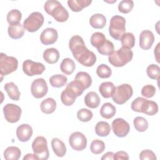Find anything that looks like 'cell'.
<instances>
[{
  "mask_svg": "<svg viewBox=\"0 0 160 160\" xmlns=\"http://www.w3.org/2000/svg\"><path fill=\"white\" fill-rule=\"evenodd\" d=\"M44 9L48 14L58 22H63L69 18V12L58 1H46L44 5Z\"/></svg>",
  "mask_w": 160,
  "mask_h": 160,
  "instance_id": "6da1fadb",
  "label": "cell"
},
{
  "mask_svg": "<svg viewBox=\"0 0 160 160\" xmlns=\"http://www.w3.org/2000/svg\"><path fill=\"white\" fill-rule=\"evenodd\" d=\"M133 57V52L131 49L121 48L113 51L109 55L108 60L111 64L115 67H122L130 62Z\"/></svg>",
  "mask_w": 160,
  "mask_h": 160,
  "instance_id": "7a4b0ae2",
  "label": "cell"
},
{
  "mask_svg": "<svg viewBox=\"0 0 160 160\" xmlns=\"http://www.w3.org/2000/svg\"><path fill=\"white\" fill-rule=\"evenodd\" d=\"M126 19L121 16L115 15L110 20L109 33L116 40H120L121 37L126 33Z\"/></svg>",
  "mask_w": 160,
  "mask_h": 160,
  "instance_id": "3957f363",
  "label": "cell"
},
{
  "mask_svg": "<svg viewBox=\"0 0 160 160\" xmlns=\"http://www.w3.org/2000/svg\"><path fill=\"white\" fill-rule=\"evenodd\" d=\"M133 90L128 84H122L116 87L112 96V100L118 104H123L126 102L132 96Z\"/></svg>",
  "mask_w": 160,
  "mask_h": 160,
  "instance_id": "277c9868",
  "label": "cell"
},
{
  "mask_svg": "<svg viewBox=\"0 0 160 160\" xmlns=\"http://www.w3.org/2000/svg\"><path fill=\"white\" fill-rule=\"evenodd\" d=\"M18 66V59L12 56H8L6 54H0V74L1 76L8 75L15 71Z\"/></svg>",
  "mask_w": 160,
  "mask_h": 160,
  "instance_id": "5b68a950",
  "label": "cell"
},
{
  "mask_svg": "<svg viewBox=\"0 0 160 160\" xmlns=\"http://www.w3.org/2000/svg\"><path fill=\"white\" fill-rule=\"evenodd\" d=\"M32 149L38 159L46 160L49 158V150L46 139L43 136L36 137L32 143Z\"/></svg>",
  "mask_w": 160,
  "mask_h": 160,
  "instance_id": "8992f818",
  "label": "cell"
},
{
  "mask_svg": "<svg viewBox=\"0 0 160 160\" xmlns=\"http://www.w3.org/2000/svg\"><path fill=\"white\" fill-rule=\"evenodd\" d=\"M44 23V16L39 12H33L24 21V28L30 32L37 31Z\"/></svg>",
  "mask_w": 160,
  "mask_h": 160,
  "instance_id": "52a82bcc",
  "label": "cell"
},
{
  "mask_svg": "<svg viewBox=\"0 0 160 160\" xmlns=\"http://www.w3.org/2000/svg\"><path fill=\"white\" fill-rule=\"evenodd\" d=\"M4 116L6 120L10 123L19 121L22 113L21 108L16 104L8 103L3 108Z\"/></svg>",
  "mask_w": 160,
  "mask_h": 160,
  "instance_id": "ba28073f",
  "label": "cell"
},
{
  "mask_svg": "<svg viewBox=\"0 0 160 160\" xmlns=\"http://www.w3.org/2000/svg\"><path fill=\"white\" fill-rule=\"evenodd\" d=\"M45 66L41 62L31 59L25 60L22 63V71L28 76L40 75L45 71Z\"/></svg>",
  "mask_w": 160,
  "mask_h": 160,
  "instance_id": "9c48e42d",
  "label": "cell"
},
{
  "mask_svg": "<svg viewBox=\"0 0 160 160\" xmlns=\"http://www.w3.org/2000/svg\"><path fill=\"white\" fill-rule=\"evenodd\" d=\"M69 143L74 150L82 151L86 148L87 138L81 132H74L69 138Z\"/></svg>",
  "mask_w": 160,
  "mask_h": 160,
  "instance_id": "30bf717a",
  "label": "cell"
},
{
  "mask_svg": "<svg viewBox=\"0 0 160 160\" xmlns=\"http://www.w3.org/2000/svg\"><path fill=\"white\" fill-rule=\"evenodd\" d=\"M48 88L46 81L43 78H38L31 84V91L32 95L37 99L42 98L48 93Z\"/></svg>",
  "mask_w": 160,
  "mask_h": 160,
  "instance_id": "8fae6325",
  "label": "cell"
},
{
  "mask_svg": "<svg viewBox=\"0 0 160 160\" xmlns=\"http://www.w3.org/2000/svg\"><path fill=\"white\" fill-rule=\"evenodd\" d=\"M112 129L116 136L119 138H124L129 133L130 126L124 119L116 118L112 122Z\"/></svg>",
  "mask_w": 160,
  "mask_h": 160,
  "instance_id": "7c38bea8",
  "label": "cell"
},
{
  "mask_svg": "<svg viewBox=\"0 0 160 160\" xmlns=\"http://www.w3.org/2000/svg\"><path fill=\"white\" fill-rule=\"evenodd\" d=\"M74 58L80 64L86 67H91L96 62V54L87 48Z\"/></svg>",
  "mask_w": 160,
  "mask_h": 160,
  "instance_id": "4fadbf2b",
  "label": "cell"
},
{
  "mask_svg": "<svg viewBox=\"0 0 160 160\" xmlns=\"http://www.w3.org/2000/svg\"><path fill=\"white\" fill-rule=\"evenodd\" d=\"M69 48L74 58L77 56L86 48L83 39L78 35H75L71 38L69 41Z\"/></svg>",
  "mask_w": 160,
  "mask_h": 160,
  "instance_id": "5bb4252c",
  "label": "cell"
},
{
  "mask_svg": "<svg viewBox=\"0 0 160 160\" xmlns=\"http://www.w3.org/2000/svg\"><path fill=\"white\" fill-rule=\"evenodd\" d=\"M58 38V31L52 28H46L40 35V40L44 45L52 44L56 42Z\"/></svg>",
  "mask_w": 160,
  "mask_h": 160,
  "instance_id": "9a60e30c",
  "label": "cell"
},
{
  "mask_svg": "<svg viewBox=\"0 0 160 160\" xmlns=\"http://www.w3.org/2000/svg\"><path fill=\"white\" fill-rule=\"evenodd\" d=\"M154 41V36L149 30L142 31L139 35V46L144 50L149 49Z\"/></svg>",
  "mask_w": 160,
  "mask_h": 160,
  "instance_id": "2e32d148",
  "label": "cell"
},
{
  "mask_svg": "<svg viewBox=\"0 0 160 160\" xmlns=\"http://www.w3.org/2000/svg\"><path fill=\"white\" fill-rule=\"evenodd\" d=\"M32 129L28 124H22L19 126L16 129V136L21 142L28 141L32 135Z\"/></svg>",
  "mask_w": 160,
  "mask_h": 160,
  "instance_id": "e0dca14e",
  "label": "cell"
},
{
  "mask_svg": "<svg viewBox=\"0 0 160 160\" xmlns=\"http://www.w3.org/2000/svg\"><path fill=\"white\" fill-rule=\"evenodd\" d=\"M158 112V104L153 101H149L145 99L141 107V112H143L149 116H154Z\"/></svg>",
  "mask_w": 160,
  "mask_h": 160,
  "instance_id": "ac0fdd59",
  "label": "cell"
},
{
  "mask_svg": "<svg viewBox=\"0 0 160 160\" xmlns=\"http://www.w3.org/2000/svg\"><path fill=\"white\" fill-rule=\"evenodd\" d=\"M76 98L77 96L74 91L68 86H66L61 94V100L66 106H71L75 102Z\"/></svg>",
  "mask_w": 160,
  "mask_h": 160,
  "instance_id": "d6986e66",
  "label": "cell"
},
{
  "mask_svg": "<svg viewBox=\"0 0 160 160\" xmlns=\"http://www.w3.org/2000/svg\"><path fill=\"white\" fill-rule=\"evenodd\" d=\"M101 100L99 95L94 91L89 92L84 97V103L86 106L89 108H97Z\"/></svg>",
  "mask_w": 160,
  "mask_h": 160,
  "instance_id": "ffe728a7",
  "label": "cell"
},
{
  "mask_svg": "<svg viewBox=\"0 0 160 160\" xmlns=\"http://www.w3.org/2000/svg\"><path fill=\"white\" fill-rule=\"evenodd\" d=\"M51 147L55 155L63 157L66 153V148L64 143L58 138H53L51 141Z\"/></svg>",
  "mask_w": 160,
  "mask_h": 160,
  "instance_id": "44dd1931",
  "label": "cell"
},
{
  "mask_svg": "<svg viewBox=\"0 0 160 160\" xmlns=\"http://www.w3.org/2000/svg\"><path fill=\"white\" fill-rule=\"evenodd\" d=\"M92 2L91 0H68V4L71 11L79 12L84 8L89 6Z\"/></svg>",
  "mask_w": 160,
  "mask_h": 160,
  "instance_id": "7402d4cb",
  "label": "cell"
},
{
  "mask_svg": "<svg viewBox=\"0 0 160 160\" xmlns=\"http://www.w3.org/2000/svg\"><path fill=\"white\" fill-rule=\"evenodd\" d=\"M43 59L49 64L57 62L59 58V52L57 49L51 48L46 49L43 52Z\"/></svg>",
  "mask_w": 160,
  "mask_h": 160,
  "instance_id": "603a6c76",
  "label": "cell"
},
{
  "mask_svg": "<svg viewBox=\"0 0 160 160\" xmlns=\"http://www.w3.org/2000/svg\"><path fill=\"white\" fill-rule=\"evenodd\" d=\"M8 32L9 37L12 39H20L23 36L24 34V27L21 23L14 25H9L8 29Z\"/></svg>",
  "mask_w": 160,
  "mask_h": 160,
  "instance_id": "cb8c5ba5",
  "label": "cell"
},
{
  "mask_svg": "<svg viewBox=\"0 0 160 160\" xmlns=\"http://www.w3.org/2000/svg\"><path fill=\"white\" fill-rule=\"evenodd\" d=\"M4 88L11 99L14 101H18L19 99L21 93L18 86L13 82H9L5 84Z\"/></svg>",
  "mask_w": 160,
  "mask_h": 160,
  "instance_id": "d4e9b609",
  "label": "cell"
},
{
  "mask_svg": "<svg viewBox=\"0 0 160 160\" xmlns=\"http://www.w3.org/2000/svg\"><path fill=\"white\" fill-rule=\"evenodd\" d=\"M89 23L95 29H102L106 24V18L102 14H94L91 16Z\"/></svg>",
  "mask_w": 160,
  "mask_h": 160,
  "instance_id": "484cf974",
  "label": "cell"
},
{
  "mask_svg": "<svg viewBox=\"0 0 160 160\" xmlns=\"http://www.w3.org/2000/svg\"><path fill=\"white\" fill-rule=\"evenodd\" d=\"M116 87L111 82H104L99 87V91L101 96L104 98L112 97Z\"/></svg>",
  "mask_w": 160,
  "mask_h": 160,
  "instance_id": "4316f807",
  "label": "cell"
},
{
  "mask_svg": "<svg viewBox=\"0 0 160 160\" xmlns=\"http://www.w3.org/2000/svg\"><path fill=\"white\" fill-rule=\"evenodd\" d=\"M40 107L42 112L47 114H51L56 108V102L53 98H48L41 102Z\"/></svg>",
  "mask_w": 160,
  "mask_h": 160,
  "instance_id": "83f0119b",
  "label": "cell"
},
{
  "mask_svg": "<svg viewBox=\"0 0 160 160\" xmlns=\"http://www.w3.org/2000/svg\"><path fill=\"white\" fill-rule=\"evenodd\" d=\"M116 109L110 102H106L103 104L100 109L101 116L106 119H109L112 118L116 114Z\"/></svg>",
  "mask_w": 160,
  "mask_h": 160,
  "instance_id": "f1b7e54d",
  "label": "cell"
},
{
  "mask_svg": "<svg viewBox=\"0 0 160 160\" xmlns=\"http://www.w3.org/2000/svg\"><path fill=\"white\" fill-rule=\"evenodd\" d=\"M76 64L74 61L70 58H64L60 65L61 71L66 75L71 74L75 70Z\"/></svg>",
  "mask_w": 160,
  "mask_h": 160,
  "instance_id": "f546056e",
  "label": "cell"
},
{
  "mask_svg": "<svg viewBox=\"0 0 160 160\" xmlns=\"http://www.w3.org/2000/svg\"><path fill=\"white\" fill-rule=\"evenodd\" d=\"M21 154V150L16 146L8 147L4 151V158L6 160H18Z\"/></svg>",
  "mask_w": 160,
  "mask_h": 160,
  "instance_id": "4dcf8cb0",
  "label": "cell"
},
{
  "mask_svg": "<svg viewBox=\"0 0 160 160\" xmlns=\"http://www.w3.org/2000/svg\"><path fill=\"white\" fill-rule=\"evenodd\" d=\"M96 134L101 137L108 136L111 132V126L105 121L98 122L95 126Z\"/></svg>",
  "mask_w": 160,
  "mask_h": 160,
  "instance_id": "1f68e13d",
  "label": "cell"
},
{
  "mask_svg": "<svg viewBox=\"0 0 160 160\" xmlns=\"http://www.w3.org/2000/svg\"><path fill=\"white\" fill-rule=\"evenodd\" d=\"M74 80L79 82L84 86L85 89L89 88L92 84V78L86 72L80 71L78 72L75 76Z\"/></svg>",
  "mask_w": 160,
  "mask_h": 160,
  "instance_id": "d6a6232c",
  "label": "cell"
},
{
  "mask_svg": "<svg viewBox=\"0 0 160 160\" xmlns=\"http://www.w3.org/2000/svg\"><path fill=\"white\" fill-rule=\"evenodd\" d=\"M121 42L122 48L131 49L134 46L135 37L131 32L125 33L121 38Z\"/></svg>",
  "mask_w": 160,
  "mask_h": 160,
  "instance_id": "836d02e7",
  "label": "cell"
},
{
  "mask_svg": "<svg viewBox=\"0 0 160 160\" xmlns=\"http://www.w3.org/2000/svg\"><path fill=\"white\" fill-rule=\"evenodd\" d=\"M68 81L66 76L62 74H55L50 77L49 82L54 88H61L64 86Z\"/></svg>",
  "mask_w": 160,
  "mask_h": 160,
  "instance_id": "e575fe53",
  "label": "cell"
},
{
  "mask_svg": "<svg viewBox=\"0 0 160 160\" xmlns=\"http://www.w3.org/2000/svg\"><path fill=\"white\" fill-rule=\"evenodd\" d=\"M22 18L21 12L18 9H12L7 14L6 19L9 25L19 24Z\"/></svg>",
  "mask_w": 160,
  "mask_h": 160,
  "instance_id": "d590c367",
  "label": "cell"
},
{
  "mask_svg": "<svg viewBox=\"0 0 160 160\" xmlns=\"http://www.w3.org/2000/svg\"><path fill=\"white\" fill-rule=\"evenodd\" d=\"M133 124L135 129L139 132H144L148 128V122L143 117L138 116L134 118Z\"/></svg>",
  "mask_w": 160,
  "mask_h": 160,
  "instance_id": "8d00e7d4",
  "label": "cell"
},
{
  "mask_svg": "<svg viewBox=\"0 0 160 160\" xmlns=\"http://www.w3.org/2000/svg\"><path fill=\"white\" fill-rule=\"evenodd\" d=\"M106 40L105 35L100 32H96L91 37V43L92 46L98 48Z\"/></svg>",
  "mask_w": 160,
  "mask_h": 160,
  "instance_id": "74e56055",
  "label": "cell"
},
{
  "mask_svg": "<svg viewBox=\"0 0 160 160\" xmlns=\"http://www.w3.org/2000/svg\"><path fill=\"white\" fill-rule=\"evenodd\" d=\"M114 46L113 43L109 40L106 39L105 42L98 48H97L98 51L102 55H109L114 51Z\"/></svg>",
  "mask_w": 160,
  "mask_h": 160,
  "instance_id": "f35d334b",
  "label": "cell"
},
{
  "mask_svg": "<svg viewBox=\"0 0 160 160\" xmlns=\"http://www.w3.org/2000/svg\"><path fill=\"white\" fill-rule=\"evenodd\" d=\"M146 72L148 77L151 79L158 80L160 77V68L157 64H152L148 66Z\"/></svg>",
  "mask_w": 160,
  "mask_h": 160,
  "instance_id": "ab89813d",
  "label": "cell"
},
{
  "mask_svg": "<svg viewBox=\"0 0 160 160\" xmlns=\"http://www.w3.org/2000/svg\"><path fill=\"white\" fill-rule=\"evenodd\" d=\"M90 149L93 154H99L102 153L105 149V144L101 140L94 139L91 144Z\"/></svg>",
  "mask_w": 160,
  "mask_h": 160,
  "instance_id": "60d3db41",
  "label": "cell"
},
{
  "mask_svg": "<svg viewBox=\"0 0 160 160\" xmlns=\"http://www.w3.org/2000/svg\"><path fill=\"white\" fill-rule=\"evenodd\" d=\"M96 74L100 78H108L111 76V69L106 64H102L98 66Z\"/></svg>",
  "mask_w": 160,
  "mask_h": 160,
  "instance_id": "b9f144b4",
  "label": "cell"
},
{
  "mask_svg": "<svg viewBox=\"0 0 160 160\" xmlns=\"http://www.w3.org/2000/svg\"><path fill=\"white\" fill-rule=\"evenodd\" d=\"M134 7V2L132 0L121 1L118 5V10L119 12L127 14L131 11Z\"/></svg>",
  "mask_w": 160,
  "mask_h": 160,
  "instance_id": "7bdbcfd3",
  "label": "cell"
},
{
  "mask_svg": "<svg viewBox=\"0 0 160 160\" xmlns=\"http://www.w3.org/2000/svg\"><path fill=\"white\" fill-rule=\"evenodd\" d=\"M93 116V114L91 110L86 108L79 109L77 112V118L82 122L89 121Z\"/></svg>",
  "mask_w": 160,
  "mask_h": 160,
  "instance_id": "ee69618b",
  "label": "cell"
},
{
  "mask_svg": "<svg viewBox=\"0 0 160 160\" xmlns=\"http://www.w3.org/2000/svg\"><path fill=\"white\" fill-rule=\"evenodd\" d=\"M67 86L74 91L77 97L81 96L83 93L84 91L85 90V88H84V86L79 82L76 80H74L70 82L69 83H68Z\"/></svg>",
  "mask_w": 160,
  "mask_h": 160,
  "instance_id": "f6af8a7d",
  "label": "cell"
},
{
  "mask_svg": "<svg viewBox=\"0 0 160 160\" xmlns=\"http://www.w3.org/2000/svg\"><path fill=\"white\" fill-rule=\"evenodd\" d=\"M156 93V88L151 84H147L142 87L141 89V94L147 98H150L154 96Z\"/></svg>",
  "mask_w": 160,
  "mask_h": 160,
  "instance_id": "bcb514c9",
  "label": "cell"
},
{
  "mask_svg": "<svg viewBox=\"0 0 160 160\" xmlns=\"http://www.w3.org/2000/svg\"><path fill=\"white\" fill-rule=\"evenodd\" d=\"M139 158L141 160H145V159L156 160L157 159L154 152L149 149H145L142 151L140 152Z\"/></svg>",
  "mask_w": 160,
  "mask_h": 160,
  "instance_id": "7dc6e473",
  "label": "cell"
},
{
  "mask_svg": "<svg viewBox=\"0 0 160 160\" xmlns=\"http://www.w3.org/2000/svg\"><path fill=\"white\" fill-rule=\"evenodd\" d=\"M144 100H145V98H143L141 97H138L136 98L131 103V109L134 111L141 112V107Z\"/></svg>",
  "mask_w": 160,
  "mask_h": 160,
  "instance_id": "c3c4849f",
  "label": "cell"
},
{
  "mask_svg": "<svg viewBox=\"0 0 160 160\" xmlns=\"http://www.w3.org/2000/svg\"><path fill=\"white\" fill-rule=\"evenodd\" d=\"M113 159L116 160H128L129 159V155L126 152L120 151H118L116 153L114 154Z\"/></svg>",
  "mask_w": 160,
  "mask_h": 160,
  "instance_id": "681fc988",
  "label": "cell"
},
{
  "mask_svg": "<svg viewBox=\"0 0 160 160\" xmlns=\"http://www.w3.org/2000/svg\"><path fill=\"white\" fill-rule=\"evenodd\" d=\"M113 156H114V153L112 152H107L106 154H104L102 158V160H105V159H113Z\"/></svg>",
  "mask_w": 160,
  "mask_h": 160,
  "instance_id": "f907efd6",
  "label": "cell"
},
{
  "mask_svg": "<svg viewBox=\"0 0 160 160\" xmlns=\"http://www.w3.org/2000/svg\"><path fill=\"white\" fill-rule=\"evenodd\" d=\"M23 159L24 160H26V159H28V160H38V157L34 154H27L24 158H23Z\"/></svg>",
  "mask_w": 160,
  "mask_h": 160,
  "instance_id": "816d5d0a",
  "label": "cell"
},
{
  "mask_svg": "<svg viewBox=\"0 0 160 160\" xmlns=\"http://www.w3.org/2000/svg\"><path fill=\"white\" fill-rule=\"evenodd\" d=\"M159 44H160V43H158V44H157V46H156V48L154 49V56H156V61H157V62H159V59H158V56L159 55Z\"/></svg>",
  "mask_w": 160,
  "mask_h": 160,
  "instance_id": "f5cc1de1",
  "label": "cell"
}]
</instances>
